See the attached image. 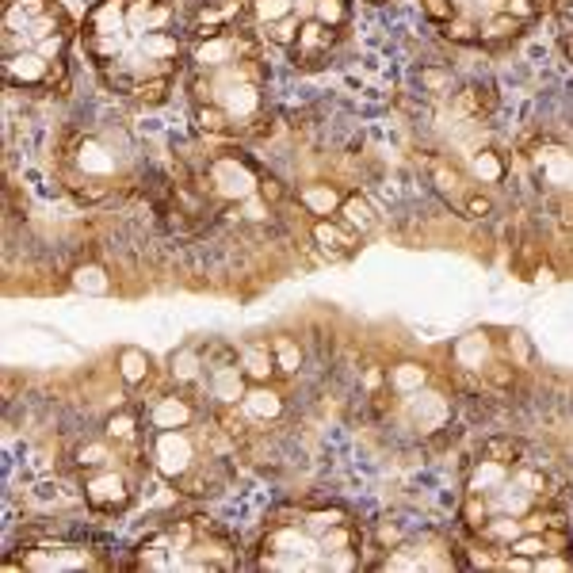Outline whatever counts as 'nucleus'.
<instances>
[{"label":"nucleus","mask_w":573,"mask_h":573,"mask_svg":"<svg viewBox=\"0 0 573 573\" xmlns=\"http://www.w3.org/2000/svg\"><path fill=\"white\" fill-rule=\"evenodd\" d=\"M146 451L153 470L184 497H219L233 482L237 440L200 386L153 394L142 402Z\"/></svg>","instance_id":"f257e3e1"},{"label":"nucleus","mask_w":573,"mask_h":573,"mask_svg":"<svg viewBox=\"0 0 573 573\" xmlns=\"http://www.w3.org/2000/svg\"><path fill=\"white\" fill-rule=\"evenodd\" d=\"M134 573H230L237 569V547L207 517H180L157 524L130 550Z\"/></svg>","instance_id":"f03ea898"},{"label":"nucleus","mask_w":573,"mask_h":573,"mask_svg":"<svg viewBox=\"0 0 573 573\" xmlns=\"http://www.w3.org/2000/svg\"><path fill=\"white\" fill-rule=\"evenodd\" d=\"M348 517L344 508H287L275 512L271 524L264 527L261 543L252 550V566L256 569H329V547H325V531L333 524H341Z\"/></svg>","instance_id":"7ed1b4c3"},{"label":"nucleus","mask_w":573,"mask_h":573,"mask_svg":"<svg viewBox=\"0 0 573 573\" xmlns=\"http://www.w3.org/2000/svg\"><path fill=\"white\" fill-rule=\"evenodd\" d=\"M73 43V24L57 0H5L0 19V57L35 54L46 66L66 73V50Z\"/></svg>","instance_id":"20e7f679"},{"label":"nucleus","mask_w":573,"mask_h":573,"mask_svg":"<svg viewBox=\"0 0 573 573\" xmlns=\"http://www.w3.org/2000/svg\"><path fill=\"white\" fill-rule=\"evenodd\" d=\"M149 470H153L149 451H130V455L115 459V463L81 470L77 482H81V497L92 512H100V517H123L138 501V489H142Z\"/></svg>","instance_id":"39448f33"},{"label":"nucleus","mask_w":573,"mask_h":573,"mask_svg":"<svg viewBox=\"0 0 573 573\" xmlns=\"http://www.w3.org/2000/svg\"><path fill=\"white\" fill-rule=\"evenodd\" d=\"M8 573H66V569H88V573H107L115 562L92 543H69V539H38L19 547L12 558H5Z\"/></svg>","instance_id":"423d86ee"},{"label":"nucleus","mask_w":573,"mask_h":573,"mask_svg":"<svg viewBox=\"0 0 573 573\" xmlns=\"http://www.w3.org/2000/svg\"><path fill=\"white\" fill-rule=\"evenodd\" d=\"M62 161H66V188L81 203H100L111 191L115 153L104 142H96V138H88V134H73L66 153H62Z\"/></svg>","instance_id":"0eeeda50"},{"label":"nucleus","mask_w":573,"mask_h":573,"mask_svg":"<svg viewBox=\"0 0 573 573\" xmlns=\"http://www.w3.org/2000/svg\"><path fill=\"white\" fill-rule=\"evenodd\" d=\"M337 38H341V31L337 27H329V24H322V19H302V31H299V43H294L287 54H291V66L294 69H318L325 57H329V50L337 46Z\"/></svg>","instance_id":"6e6552de"},{"label":"nucleus","mask_w":573,"mask_h":573,"mask_svg":"<svg viewBox=\"0 0 573 573\" xmlns=\"http://www.w3.org/2000/svg\"><path fill=\"white\" fill-rule=\"evenodd\" d=\"M310 233H313V245H318L329 261H348V256L360 249V233L344 226L341 219H313Z\"/></svg>","instance_id":"1a4fd4ad"},{"label":"nucleus","mask_w":573,"mask_h":573,"mask_svg":"<svg viewBox=\"0 0 573 573\" xmlns=\"http://www.w3.org/2000/svg\"><path fill=\"white\" fill-rule=\"evenodd\" d=\"M237 360H241V371L249 374V383H271L280 363H275V348L268 341H252L237 352Z\"/></svg>","instance_id":"9d476101"},{"label":"nucleus","mask_w":573,"mask_h":573,"mask_svg":"<svg viewBox=\"0 0 573 573\" xmlns=\"http://www.w3.org/2000/svg\"><path fill=\"white\" fill-rule=\"evenodd\" d=\"M299 203H302L306 214H313V219H333V214L341 210L344 195L333 188V184H306L299 191Z\"/></svg>","instance_id":"9b49d317"},{"label":"nucleus","mask_w":573,"mask_h":573,"mask_svg":"<svg viewBox=\"0 0 573 573\" xmlns=\"http://www.w3.org/2000/svg\"><path fill=\"white\" fill-rule=\"evenodd\" d=\"M493 104H497L493 88L470 85V88H459V92H455V100H451V111H455L459 118H482V115L493 111Z\"/></svg>","instance_id":"f8f14e48"},{"label":"nucleus","mask_w":573,"mask_h":573,"mask_svg":"<svg viewBox=\"0 0 573 573\" xmlns=\"http://www.w3.org/2000/svg\"><path fill=\"white\" fill-rule=\"evenodd\" d=\"M337 219L344 222V226H352L355 233H371L374 230V210H371V203L363 200V195H344V203H341V210H337Z\"/></svg>","instance_id":"ddd939ff"},{"label":"nucleus","mask_w":573,"mask_h":573,"mask_svg":"<svg viewBox=\"0 0 573 573\" xmlns=\"http://www.w3.org/2000/svg\"><path fill=\"white\" fill-rule=\"evenodd\" d=\"M195 127H200L203 134H214V138L237 134L230 111H226V107H219V104H195Z\"/></svg>","instance_id":"4468645a"},{"label":"nucleus","mask_w":573,"mask_h":573,"mask_svg":"<svg viewBox=\"0 0 573 573\" xmlns=\"http://www.w3.org/2000/svg\"><path fill=\"white\" fill-rule=\"evenodd\" d=\"M524 24L517 15H508V12H493V15H486L482 19V43H489V46H497V43H508L512 35H517Z\"/></svg>","instance_id":"2eb2a0df"},{"label":"nucleus","mask_w":573,"mask_h":573,"mask_svg":"<svg viewBox=\"0 0 573 573\" xmlns=\"http://www.w3.org/2000/svg\"><path fill=\"white\" fill-rule=\"evenodd\" d=\"M299 31H302V15H283V19H275V24L261 27V38H268V43L291 50L294 43H299Z\"/></svg>","instance_id":"dca6fc26"},{"label":"nucleus","mask_w":573,"mask_h":573,"mask_svg":"<svg viewBox=\"0 0 573 573\" xmlns=\"http://www.w3.org/2000/svg\"><path fill=\"white\" fill-rule=\"evenodd\" d=\"M118 371H123V379L130 386L146 383L149 379V355L142 348H123V352H118Z\"/></svg>","instance_id":"f3484780"},{"label":"nucleus","mask_w":573,"mask_h":573,"mask_svg":"<svg viewBox=\"0 0 573 573\" xmlns=\"http://www.w3.org/2000/svg\"><path fill=\"white\" fill-rule=\"evenodd\" d=\"M482 455H489V459H497V463H508V466H517V463H524V455H527V447H524L520 440H512V436H493V440H486V447H482Z\"/></svg>","instance_id":"a211bd4d"},{"label":"nucleus","mask_w":573,"mask_h":573,"mask_svg":"<svg viewBox=\"0 0 573 573\" xmlns=\"http://www.w3.org/2000/svg\"><path fill=\"white\" fill-rule=\"evenodd\" d=\"M386 386L398 390V394H413L425 386V367L421 363H398L390 374H386Z\"/></svg>","instance_id":"6ab92c4d"},{"label":"nucleus","mask_w":573,"mask_h":573,"mask_svg":"<svg viewBox=\"0 0 573 573\" xmlns=\"http://www.w3.org/2000/svg\"><path fill=\"white\" fill-rule=\"evenodd\" d=\"M444 35L451 38V43H463V46H474V43H482V24L474 15H455L451 24H444Z\"/></svg>","instance_id":"aec40b11"},{"label":"nucleus","mask_w":573,"mask_h":573,"mask_svg":"<svg viewBox=\"0 0 573 573\" xmlns=\"http://www.w3.org/2000/svg\"><path fill=\"white\" fill-rule=\"evenodd\" d=\"M474 176H478L482 184H497V180H505V161L493 149H486L474 157Z\"/></svg>","instance_id":"412c9836"},{"label":"nucleus","mask_w":573,"mask_h":573,"mask_svg":"<svg viewBox=\"0 0 573 573\" xmlns=\"http://www.w3.org/2000/svg\"><path fill=\"white\" fill-rule=\"evenodd\" d=\"M271 348H275V363H280V371H283V374H294V371H299L302 352H299V344H294L291 337H275V341H271Z\"/></svg>","instance_id":"4be33fe9"},{"label":"nucleus","mask_w":573,"mask_h":573,"mask_svg":"<svg viewBox=\"0 0 573 573\" xmlns=\"http://www.w3.org/2000/svg\"><path fill=\"white\" fill-rule=\"evenodd\" d=\"M313 19H322V24L341 31L348 24V5L344 0H318V5H313Z\"/></svg>","instance_id":"5701e85b"},{"label":"nucleus","mask_w":573,"mask_h":573,"mask_svg":"<svg viewBox=\"0 0 573 573\" xmlns=\"http://www.w3.org/2000/svg\"><path fill=\"white\" fill-rule=\"evenodd\" d=\"M169 92H172V77H157V81H146L142 88L134 92V100L153 107V104H165V100H169Z\"/></svg>","instance_id":"b1692460"},{"label":"nucleus","mask_w":573,"mask_h":573,"mask_svg":"<svg viewBox=\"0 0 573 573\" xmlns=\"http://www.w3.org/2000/svg\"><path fill=\"white\" fill-rule=\"evenodd\" d=\"M421 12L432 19V24H451L459 15V0H421Z\"/></svg>","instance_id":"393cba45"},{"label":"nucleus","mask_w":573,"mask_h":573,"mask_svg":"<svg viewBox=\"0 0 573 573\" xmlns=\"http://www.w3.org/2000/svg\"><path fill=\"white\" fill-rule=\"evenodd\" d=\"M505 12L517 15L520 24H531V19L543 12V0H505Z\"/></svg>","instance_id":"a878e982"},{"label":"nucleus","mask_w":573,"mask_h":573,"mask_svg":"<svg viewBox=\"0 0 573 573\" xmlns=\"http://www.w3.org/2000/svg\"><path fill=\"white\" fill-rule=\"evenodd\" d=\"M261 195L271 203V207H280L283 203V195H287V188H283V180L280 176H261Z\"/></svg>","instance_id":"bb28decb"},{"label":"nucleus","mask_w":573,"mask_h":573,"mask_svg":"<svg viewBox=\"0 0 573 573\" xmlns=\"http://www.w3.org/2000/svg\"><path fill=\"white\" fill-rule=\"evenodd\" d=\"M508 352H517V360H512V367L531 363V344L524 341V333H508Z\"/></svg>","instance_id":"cd10ccee"},{"label":"nucleus","mask_w":573,"mask_h":573,"mask_svg":"<svg viewBox=\"0 0 573 573\" xmlns=\"http://www.w3.org/2000/svg\"><path fill=\"white\" fill-rule=\"evenodd\" d=\"M421 85L428 92H444V88H451V73H444V69H421Z\"/></svg>","instance_id":"c85d7f7f"},{"label":"nucleus","mask_w":573,"mask_h":573,"mask_svg":"<svg viewBox=\"0 0 573 573\" xmlns=\"http://www.w3.org/2000/svg\"><path fill=\"white\" fill-rule=\"evenodd\" d=\"M489 210H493V203L486 200V195H470V200L463 203V214H466V219H489Z\"/></svg>","instance_id":"c756f323"},{"label":"nucleus","mask_w":573,"mask_h":573,"mask_svg":"<svg viewBox=\"0 0 573 573\" xmlns=\"http://www.w3.org/2000/svg\"><path fill=\"white\" fill-rule=\"evenodd\" d=\"M536 569H573V555H543L536 558Z\"/></svg>","instance_id":"7c9ffc66"},{"label":"nucleus","mask_w":573,"mask_h":573,"mask_svg":"<svg viewBox=\"0 0 573 573\" xmlns=\"http://www.w3.org/2000/svg\"><path fill=\"white\" fill-rule=\"evenodd\" d=\"M562 50H566L569 62H573V31H566V35H562Z\"/></svg>","instance_id":"2f4dec72"},{"label":"nucleus","mask_w":573,"mask_h":573,"mask_svg":"<svg viewBox=\"0 0 573 573\" xmlns=\"http://www.w3.org/2000/svg\"><path fill=\"white\" fill-rule=\"evenodd\" d=\"M367 5H386V0H367Z\"/></svg>","instance_id":"473e14b6"}]
</instances>
